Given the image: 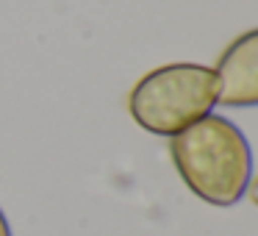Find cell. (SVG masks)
<instances>
[{"instance_id": "2", "label": "cell", "mask_w": 258, "mask_h": 236, "mask_svg": "<svg viewBox=\"0 0 258 236\" xmlns=\"http://www.w3.org/2000/svg\"><path fill=\"white\" fill-rule=\"evenodd\" d=\"M217 106L214 67L197 62H175L145 73L128 95V111L142 131L167 136L186 131L208 117Z\"/></svg>"}, {"instance_id": "3", "label": "cell", "mask_w": 258, "mask_h": 236, "mask_svg": "<svg viewBox=\"0 0 258 236\" xmlns=\"http://www.w3.org/2000/svg\"><path fill=\"white\" fill-rule=\"evenodd\" d=\"M217 106L255 108L258 106V28L236 36L217 58Z\"/></svg>"}, {"instance_id": "1", "label": "cell", "mask_w": 258, "mask_h": 236, "mask_svg": "<svg viewBox=\"0 0 258 236\" xmlns=\"http://www.w3.org/2000/svg\"><path fill=\"white\" fill-rule=\"evenodd\" d=\"M169 156L180 181L195 197L230 208L252 181V147L244 131L228 117L208 114L169 139Z\"/></svg>"}, {"instance_id": "4", "label": "cell", "mask_w": 258, "mask_h": 236, "mask_svg": "<svg viewBox=\"0 0 258 236\" xmlns=\"http://www.w3.org/2000/svg\"><path fill=\"white\" fill-rule=\"evenodd\" d=\"M247 195H250L252 206H258V175H252V181H250V189H247Z\"/></svg>"}, {"instance_id": "5", "label": "cell", "mask_w": 258, "mask_h": 236, "mask_svg": "<svg viewBox=\"0 0 258 236\" xmlns=\"http://www.w3.org/2000/svg\"><path fill=\"white\" fill-rule=\"evenodd\" d=\"M0 236H12V225H9L6 214H3V208H0Z\"/></svg>"}]
</instances>
